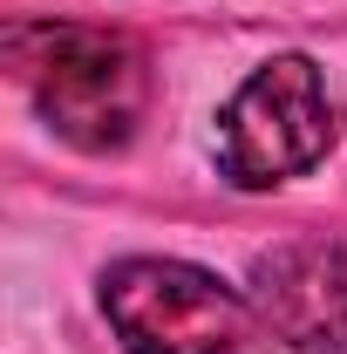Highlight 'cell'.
Wrapping results in <instances>:
<instances>
[{"mask_svg": "<svg viewBox=\"0 0 347 354\" xmlns=\"http://www.w3.org/2000/svg\"><path fill=\"white\" fill-rule=\"evenodd\" d=\"M334 150V95L313 55H272L218 116V171L238 191H272Z\"/></svg>", "mask_w": 347, "mask_h": 354, "instance_id": "obj_3", "label": "cell"}, {"mask_svg": "<svg viewBox=\"0 0 347 354\" xmlns=\"http://www.w3.org/2000/svg\"><path fill=\"white\" fill-rule=\"evenodd\" d=\"M0 55L62 143L102 157L136 136L143 102H150V68L130 35L75 28V21H14Z\"/></svg>", "mask_w": 347, "mask_h": 354, "instance_id": "obj_1", "label": "cell"}, {"mask_svg": "<svg viewBox=\"0 0 347 354\" xmlns=\"http://www.w3.org/2000/svg\"><path fill=\"white\" fill-rule=\"evenodd\" d=\"M102 313L130 354H272L279 334L252 293L184 259H116L102 272Z\"/></svg>", "mask_w": 347, "mask_h": 354, "instance_id": "obj_2", "label": "cell"}, {"mask_svg": "<svg viewBox=\"0 0 347 354\" xmlns=\"http://www.w3.org/2000/svg\"><path fill=\"white\" fill-rule=\"evenodd\" d=\"M252 300L286 348L347 354V245L300 239L252 266Z\"/></svg>", "mask_w": 347, "mask_h": 354, "instance_id": "obj_4", "label": "cell"}]
</instances>
